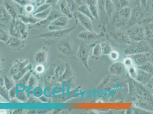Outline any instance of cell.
<instances>
[{"mask_svg":"<svg viewBox=\"0 0 153 114\" xmlns=\"http://www.w3.org/2000/svg\"><path fill=\"white\" fill-rule=\"evenodd\" d=\"M149 61L151 62L153 64V54H151V58H150Z\"/></svg>","mask_w":153,"mask_h":114,"instance_id":"55","label":"cell"},{"mask_svg":"<svg viewBox=\"0 0 153 114\" xmlns=\"http://www.w3.org/2000/svg\"><path fill=\"white\" fill-rule=\"evenodd\" d=\"M74 16L78 21L80 23L83 27L87 30L93 31V25L89 18L86 15H83L78 10L76 11L73 13Z\"/></svg>","mask_w":153,"mask_h":114,"instance_id":"6","label":"cell"},{"mask_svg":"<svg viewBox=\"0 0 153 114\" xmlns=\"http://www.w3.org/2000/svg\"><path fill=\"white\" fill-rule=\"evenodd\" d=\"M89 51V50L87 47L84 45H81L79 47L78 51V55L83 66L87 68L89 71H91L88 63Z\"/></svg>","mask_w":153,"mask_h":114,"instance_id":"5","label":"cell"},{"mask_svg":"<svg viewBox=\"0 0 153 114\" xmlns=\"http://www.w3.org/2000/svg\"><path fill=\"white\" fill-rule=\"evenodd\" d=\"M86 4L88 6V8L91 12L94 18L98 19V11L97 7V0H86Z\"/></svg>","mask_w":153,"mask_h":114,"instance_id":"15","label":"cell"},{"mask_svg":"<svg viewBox=\"0 0 153 114\" xmlns=\"http://www.w3.org/2000/svg\"><path fill=\"white\" fill-rule=\"evenodd\" d=\"M66 1L69 9L72 12L75 9L76 3L75 2L74 0H66Z\"/></svg>","mask_w":153,"mask_h":114,"instance_id":"42","label":"cell"},{"mask_svg":"<svg viewBox=\"0 0 153 114\" xmlns=\"http://www.w3.org/2000/svg\"><path fill=\"white\" fill-rule=\"evenodd\" d=\"M68 18L67 16L64 15L63 16L58 18L56 20L51 22V24L55 25L60 27L65 28L67 25L68 22Z\"/></svg>","mask_w":153,"mask_h":114,"instance_id":"18","label":"cell"},{"mask_svg":"<svg viewBox=\"0 0 153 114\" xmlns=\"http://www.w3.org/2000/svg\"><path fill=\"white\" fill-rule=\"evenodd\" d=\"M51 24V22L47 19L39 21L36 24V25L40 27H45V26L49 25Z\"/></svg>","mask_w":153,"mask_h":114,"instance_id":"39","label":"cell"},{"mask_svg":"<svg viewBox=\"0 0 153 114\" xmlns=\"http://www.w3.org/2000/svg\"><path fill=\"white\" fill-rule=\"evenodd\" d=\"M46 53L45 51H40L36 54L35 56L36 62L38 64H42L45 61Z\"/></svg>","mask_w":153,"mask_h":114,"instance_id":"29","label":"cell"},{"mask_svg":"<svg viewBox=\"0 0 153 114\" xmlns=\"http://www.w3.org/2000/svg\"><path fill=\"white\" fill-rule=\"evenodd\" d=\"M135 65H133L127 68L128 72L130 76L133 79H136L137 76V69H136Z\"/></svg>","mask_w":153,"mask_h":114,"instance_id":"33","label":"cell"},{"mask_svg":"<svg viewBox=\"0 0 153 114\" xmlns=\"http://www.w3.org/2000/svg\"><path fill=\"white\" fill-rule=\"evenodd\" d=\"M126 69L123 62H117L112 64L110 66L109 71L111 74L120 76L124 73Z\"/></svg>","mask_w":153,"mask_h":114,"instance_id":"9","label":"cell"},{"mask_svg":"<svg viewBox=\"0 0 153 114\" xmlns=\"http://www.w3.org/2000/svg\"><path fill=\"white\" fill-rule=\"evenodd\" d=\"M74 1L76 4H78L81 5L82 2L83 0H74Z\"/></svg>","mask_w":153,"mask_h":114,"instance_id":"53","label":"cell"},{"mask_svg":"<svg viewBox=\"0 0 153 114\" xmlns=\"http://www.w3.org/2000/svg\"><path fill=\"white\" fill-rule=\"evenodd\" d=\"M28 61L26 59H20L14 64L10 69L11 75L13 76L28 65Z\"/></svg>","mask_w":153,"mask_h":114,"instance_id":"11","label":"cell"},{"mask_svg":"<svg viewBox=\"0 0 153 114\" xmlns=\"http://www.w3.org/2000/svg\"><path fill=\"white\" fill-rule=\"evenodd\" d=\"M10 33L12 36L21 38L20 34L18 31L14 23L11 24L10 27Z\"/></svg>","mask_w":153,"mask_h":114,"instance_id":"34","label":"cell"},{"mask_svg":"<svg viewBox=\"0 0 153 114\" xmlns=\"http://www.w3.org/2000/svg\"><path fill=\"white\" fill-rule=\"evenodd\" d=\"M18 17L19 18L21 21L26 24H36L40 21L39 19H36L33 16V17H31V16H25L23 15H18Z\"/></svg>","mask_w":153,"mask_h":114,"instance_id":"17","label":"cell"},{"mask_svg":"<svg viewBox=\"0 0 153 114\" xmlns=\"http://www.w3.org/2000/svg\"><path fill=\"white\" fill-rule=\"evenodd\" d=\"M110 58L112 60L116 61L119 59V53L116 51H112L109 55Z\"/></svg>","mask_w":153,"mask_h":114,"instance_id":"41","label":"cell"},{"mask_svg":"<svg viewBox=\"0 0 153 114\" xmlns=\"http://www.w3.org/2000/svg\"><path fill=\"white\" fill-rule=\"evenodd\" d=\"M78 21L77 20H76L74 25L71 28L69 29H65V30H56V31H50L47 33H41V34L38 35L34 36V37L29 38L30 39L36 38H61L65 35L69 34L70 32L74 30L76 26H77Z\"/></svg>","mask_w":153,"mask_h":114,"instance_id":"1","label":"cell"},{"mask_svg":"<svg viewBox=\"0 0 153 114\" xmlns=\"http://www.w3.org/2000/svg\"><path fill=\"white\" fill-rule=\"evenodd\" d=\"M25 9L26 12L27 13H33L34 12V7L33 5L30 4H28L27 5L25 6Z\"/></svg>","mask_w":153,"mask_h":114,"instance_id":"43","label":"cell"},{"mask_svg":"<svg viewBox=\"0 0 153 114\" xmlns=\"http://www.w3.org/2000/svg\"><path fill=\"white\" fill-rule=\"evenodd\" d=\"M1 94L3 97H4V98L9 101V99L8 93L7 92V90L5 88L1 87Z\"/></svg>","mask_w":153,"mask_h":114,"instance_id":"45","label":"cell"},{"mask_svg":"<svg viewBox=\"0 0 153 114\" xmlns=\"http://www.w3.org/2000/svg\"><path fill=\"white\" fill-rule=\"evenodd\" d=\"M19 38L13 36L10 37L9 40L7 42L8 45L15 49L23 48L25 45V41L22 40L23 39L20 40Z\"/></svg>","mask_w":153,"mask_h":114,"instance_id":"12","label":"cell"},{"mask_svg":"<svg viewBox=\"0 0 153 114\" xmlns=\"http://www.w3.org/2000/svg\"><path fill=\"white\" fill-rule=\"evenodd\" d=\"M110 35L112 38L118 42L130 44L131 41L127 33L118 31L111 32Z\"/></svg>","mask_w":153,"mask_h":114,"instance_id":"8","label":"cell"},{"mask_svg":"<svg viewBox=\"0 0 153 114\" xmlns=\"http://www.w3.org/2000/svg\"><path fill=\"white\" fill-rule=\"evenodd\" d=\"M114 2L112 0H105V9L108 16L110 17L114 12Z\"/></svg>","mask_w":153,"mask_h":114,"instance_id":"24","label":"cell"},{"mask_svg":"<svg viewBox=\"0 0 153 114\" xmlns=\"http://www.w3.org/2000/svg\"><path fill=\"white\" fill-rule=\"evenodd\" d=\"M145 37L148 41L149 45L153 48V33L149 29H147L145 31Z\"/></svg>","mask_w":153,"mask_h":114,"instance_id":"31","label":"cell"},{"mask_svg":"<svg viewBox=\"0 0 153 114\" xmlns=\"http://www.w3.org/2000/svg\"><path fill=\"white\" fill-rule=\"evenodd\" d=\"M148 87L153 88V78L150 80L148 83Z\"/></svg>","mask_w":153,"mask_h":114,"instance_id":"52","label":"cell"},{"mask_svg":"<svg viewBox=\"0 0 153 114\" xmlns=\"http://www.w3.org/2000/svg\"><path fill=\"white\" fill-rule=\"evenodd\" d=\"M149 49V44L143 40L138 42H135L134 44L126 48L124 52L126 55H130L140 53H147Z\"/></svg>","mask_w":153,"mask_h":114,"instance_id":"2","label":"cell"},{"mask_svg":"<svg viewBox=\"0 0 153 114\" xmlns=\"http://www.w3.org/2000/svg\"><path fill=\"white\" fill-rule=\"evenodd\" d=\"M115 3L116 4L118 8L120 9L127 6L128 2L126 0H116L115 1Z\"/></svg>","mask_w":153,"mask_h":114,"instance_id":"38","label":"cell"},{"mask_svg":"<svg viewBox=\"0 0 153 114\" xmlns=\"http://www.w3.org/2000/svg\"><path fill=\"white\" fill-rule=\"evenodd\" d=\"M130 40L135 42H138L144 40L145 35V31L140 26H136L131 28L127 32Z\"/></svg>","mask_w":153,"mask_h":114,"instance_id":"3","label":"cell"},{"mask_svg":"<svg viewBox=\"0 0 153 114\" xmlns=\"http://www.w3.org/2000/svg\"><path fill=\"white\" fill-rule=\"evenodd\" d=\"M59 50L64 55H69L71 51V48L68 41L63 43L59 47Z\"/></svg>","mask_w":153,"mask_h":114,"instance_id":"27","label":"cell"},{"mask_svg":"<svg viewBox=\"0 0 153 114\" xmlns=\"http://www.w3.org/2000/svg\"><path fill=\"white\" fill-rule=\"evenodd\" d=\"M102 54L101 44H96L93 48L92 58L94 59H98Z\"/></svg>","mask_w":153,"mask_h":114,"instance_id":"22","label":"cell"},{"mask_svg":"<svg viewBox=\"0 0 153 114\" xmlns=\"http://www.w3.org/2000/svg\"><path fill=\"white\" fill-rule=\"evenodd\" d=\"M152 94H153V92H152Z\"/></svg>","mask_w":153,"mask_h":114,"instance_id":"57","label":"cell"},{"mask_svg":"<svg viewBox=\"0 0 153 114\" xmlns=\"http://www.w3.org/2000/svg\"><path fill=\"white\" fill-rule=\"evenodd\" d=\"M64 15H65L62 12H60L57 10L53 9L50 12L47 19L51 23V22L53 21L58 18L63 16Z\"/></svg>","mask_w":153,"mask_h":114,"instance_id":"21","label":"cell"},{"mask_svg":"<svg viewBox=\"0 0 153 114\" xmlns=\"http://www.w3.org/2000/svg\"><path fill=\"white\" fill-rule=\"evenodd\" d=\"M151 76L144 70L137 68V76L135 80L140 84L144 85L149 82Z\"/></svg>","mask_w":153,"mask_h":114,"instance_id":"10","label":"cell"},{"mask_svg":"<svg viewBox=\"0 0 153 114\" xmlns=\"http://www.w3.org/2000/svg\"><path fill=\"white\" fill-rule=\"evenodd\" d=\"M5 85L7 90H10L13 87V85L7 78H5Z\"/></svg>","mask_w":153,"mask_h":114,"instance_id":"44","label":"cell"},{"mask_svg":"<svg viewBox=\"0 0 153 114\" xmlns=\"http://www.w3.org/2000/svg\"><path fill=\"white\" fill-rule=\"evenodd\" d=\"M53 9V6H51L49 9L46 10L33 15V16L35 18H36V19H39L40 20L46 19L47 17H48V15H49L51 10Z\"/></svg>","mask_w":153,"mask_h":114,"instance_id":"26","label":"cell"},{"mask_svg":"<svg viewBox=\"0 0 153 114\" xmlns=\"http://www.w3.org/2000/svg\"><path fill=\"white\" fill-rule=\"evenodd\" d=\"M128 56L131 58L134 62V64L137 67L143 66L149 61L151 58V54L147 52Z\"/></svg>","mask_w":153,"mask_h":114,"instance_id":"4","label":"cell"},{"mask_svg":"<svg viewBox=\"0 0 153 114\" xmlns=\"http://www.w3.org/2000/svg\"><path fill=\"white\" fill-rule=\"evenodd\" d=\"M146 72L151 76H153V64L149 61L143 66L137 67Z\"/></svg>","mask_w":153,"mask_h":114,"instance_id":"25","label":"cell"},{"mask_svg":"<svg viewBox=\"0 0 153 114\" xmlns=\"http://www.w3.org/2000/svg\"><path fill=\"white\" fill-rule=\"evenodd\" d=\"M13 23L15 24L16 28L21 36L22 39L24 40L26 38L27 36L26 24L23 23L21 21H19L17 19H16L15 21Z\"/></svg>","mask_w":153,"mask_h":114,"instance_id":"14","label":"cell"},{"mask_svg":"<svg viewBox=\"0 0 153 114\" xmlns=\"http://www.w3.org/2000/svg\"><path fill=\"white\" fill-rule=\"evenodd\" d=\"M149 29L153 33V23L150 24H149Z\"/></svg>","mask_w":153,"mask_h":114,"instance_id":"54","label":"cell"},{"mask_svg":"<svg viewBox=\"0 0 153 114\" xmlns=\"http://www.w3.org/2000/svg\"><path fill=\"white\" fill-rule=\"evenodd\" d=\"M30 74L27 72V73L20 80L21 82H22V83H23V84H25V83L26 84V82H27L28 80V79H29V76H30Z\"/></svg>","mask_w":153,"mask_h":114,"instance_id":"49","label":"cell"},{"mask_svg":"<svg viewBox=\"0 0 153 114\" xmlns=\"http://www.w3.org/2000/svg\"><path fill=\"white\" fill-rule=\"evenodd\" d=\"M52 5L50 4H49L46 3H45L42 5H40V6H38V7L34 11L33 13V15L36 14L40 13V12H43V11H45L46 10L49 9Z\"/></svg>","mask_w":153,"mask_h":114,"instance_id":"32","label":"cell"},{"mask_svg":"<svg viewBox=\"0 0 153 114\" xmlns=\"http://www.w3.org/2000/svg\"><path fill=\"white\" fill-rule=\"evenodd\" d=\"M123 63L126 69L134 65L133 60L128 56L124 59Z\"/></svg>","mask_w":153,"mask_h":114,"instance_id":"35","label":"cell"},{"mask_svg":"<svg viewBox=\"0 0 153 114\" xmlns=\"http://www.w3.org/2000/svg\"><path fill=\"white\" fill-rule=\"evenodd\" d=\"M46 0H36V3L38 6L45 3Z\"/></svg>","mask_w":153,"mask_h":114,"instance_id":"51","label":"cell"},{"mask_svg":"<svg viewBox=\"0 0 153 114\" xmlns=\"http://www.w3.org/2000/svg\"><path fill=\"white\" fill-rule=\"evenodd\" d=\"M102 47V54L105 55H108L113 51L112 47L109 43L105 41L101 44Z\"/></svg>","mask_w":153,"mask_h":114,"instance_id":"30","label":"cell"},{"mask_svg":"<svg viewBox=\"0 0 153 114\" xmlns=\"http://www.w3.org/2000/svg\"><path fill=\"white\" fill-rule=\"evenodd\" d=\"M104 36V34L102 33L98 34L87 30L80 32L77 35V37L80 39L85 41H94L99 39Z\"/></svg>","mask_w":153,"mask_h":114,"instance_id":"7","label":"cell"},{"mask_svg":"<svg viewBox=\"0 0 153 114\" xmlns=\"http://www.w3.org/2000/svg\"><path fill=\"white\" fill-rule=\"evenodd\" d=\"M48 28L50 31H56V30H62L65 29V28L51 24H50L48 26Z\"/></svg>","mask_w":153,"mask_h":114,"instance_id":"40","label":"cell"},{"mask_svg":"<svg viewBox=\"0 0 153 114\" xmlns=\"http://www.w3.org/2000/svg\"><path fill=\"white\" fill-rule=\"evenodd\" d=\"M9 92L10 97L11 98H14L16 95V89L15 87H13L10 89Z\"/></svg>","mask_w":153,"mask_h":114,"instance_id":"47","label":"cell"},{"mask_svg":"<svg viewBox=\"0 0 153 114\" xmlns=\"http://www.w3.org/2000/svg\"><path fill=\"white\" fill-rule=\"evenodd\" d=\"M30 67L31 66L30 65H28L26 67L19 71L16 74L14 75L13 76V78L15 80H19V79L22 78L27 72H28L29 70H30Z\"/></svg>","mask_w":153,"mask_h":114,"instance_id":"28","label":"cell"},{"mask_svg":"<svg viewBox=\"0 0 153 114\" xmlns=\"http://www.w3.org/2000/svg\"><path fill=\"white\" fill-rule=\"evenodd\" d=\"M142 12L140 10H136L133 12V14H131V16L133 17L134 20H138L141 17Z\"/></svg>","mask_w":153,"mask_h":114,"instance_id":"37","label":"cell"},{"mask_svg":"<svg viewBox=\"0 0 153 114\" xmlns=\"http://www.w3.org/2000/svg\"><path fill=\"white\" fill-rule=\"evenodd\" d=\"M36 71L39 73H43L44 72V67L42 64H38L36 67Z\"/></svg>","mask_w":153,"mask_h":114,"instance_id":"48","label":"cell"},{"mask_svg":"<svg viewBox=\"0 0 153 114\" xmlns=\"http://www.w3.org/2000/svg\"><path fill=\"white\" fill-rule=\"evenodd\" d=\"M58 3L61 12L69 19H72L74 15L69 9L66 0H59Z\"/></svg>","mask_w":153,"mask_h":114,"instance_id":"13","label":"cell"},{"mask_svg":"<svg viewBox=\"0 0 153 114\" xmlns=\"http://www.w3.org/2000/svg\"><path fill=\"white\" fill-rule=\"evenodd\" d=\"M28 1H30V2H36V0H28Z\"/></svg>","mask_w":153,"mask_h":114,"instance_id":"56","label":"cell"},{"mask_svg":"<svg viewBox=\"0 0 153 114\" xmlns=\"http://www.w3.org/2000/svg\"><path fill=\"white\" fill-rule=\"evenodd\" d=\"M130 7L126 6L120 10L118 15L123 19L128 21L131 16L132 12Z\"/></svg>","mask_w":153,"mask_h":114,"instance_id":"16","label":"cell"},{"mask_svg":"<svg viewBox=\"0 0 153 114\" xmlns=\"http://www.w3.org/2000/svg\"><path fill=\"white\" fill-rule=\"evenodd\" d=\"M78 10L83 14V15H86L88 17L92 20H94V18L92 14L90 12L89 8L87 4L81 5L79 6L78 8Z\"/></svg>","mask_w":153,"mask_h":114,"instance_id":"23","label":"cell"},{"mask_svg":"<svg viewBox=\"0 0 153 114\" xmlns=\"http://www.w3.org/2000/svg\"><path fill=\"white\" fill-rule=\"evenodd\" d=\"M16 4L22 6H25L28 4V0H13Z\"/></svg>","mask_w":153,"mask_h":114,"instance_id":"46","label":"cell"},{"mask_svg":"<svg viewBox=\"0 0 153 114\" xmlns=\"http://www.w3.org/2000/svg\"><path fill=\"white\" fill-rule=\"evenodd\" d=\"M3 5L5 9H6L7 12L10 15L11 17L12 18V21L14 22L16 19V18L18 16L17 13L15 11L14 8L12 5L10 4H9L7 2L4 3Z\"/></svg>","mask_w":153,"mask_h":114,"instance_id":"19","label":"cell"},{"mask_svg":"<svg viewBox=\"0 0 153 114\" xmlns=\"http://www.w3.org/2000/svg\"><path fill=\"white\" fill-rule=\"evenodd\" d=\"M1 21L5 23H8L12 20V18L7 12L4 7L1 6Z\"/></svg>","mask_w":153,"mask_h":114,"instance_id":"20","label":"cell"},{"mask_svg":"<svg viewBox=\"0 0 153 114\" xmlns=\"http://www.w3.org/2000/svg\"><path fill=\"white\" fill-rule=\"evenodd\" d=\"M59 1V0H46V3L52 5V4H56Z\"/></svg>","mask_w":153,"mask_h":114,"instance_id":"50","label":"cell"},{"mask_svg":"<svg viewBox=\"0 0 153 114\" xmlns=\"http://www.w3.org/2000/svg\"><path fill=\"white\" fill-rule=\"evenodd\" d=\"M9 36L3 29L1 27V40L4 42H7L10 38Z\"/></svg>","mask_w":153,"mask_h":114,"instance_id":"36","label":"cell"}]
</instances>
